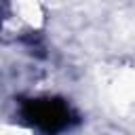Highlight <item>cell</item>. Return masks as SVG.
Masks as SVG:
<instances>
[{
    "label": "cell",
    "instance_id": "1",
    "mask_svg": "<svg viewBox=\"0 0 135 135\" xmlns=\"http://www.w3.org/2000/svg\"><path fill=\"white\" fill-rule=\"evenodd\" d=\"M23 116L27 122L44 133H57L70 124V108L57 99H34L23 105Z\"/></svg>",
    "mask_w": 135,
    "mask_h": 135
}]
</instances>
